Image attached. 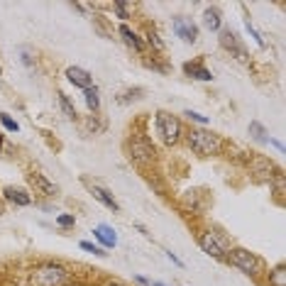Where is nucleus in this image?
Here are the masks:
<instances>
[{"mask_svg":"<svg viewBox=\"0 0 286 286\" xmlns=\"http://www.w3.org/2000/svg\"><path fill=\"white\" fill-rule=\"evenodd\" d=\"M81 249L93 252V254H98V257H105V254H108V252H103V247H98V245H93V242H81Z\"/></svg>","mask_w":286,"mask_h":286,"instance_id":"nucleus-24","label":"nucleus"},{"mask_svg":"<svg viewBox=\"0 0 286 286\" xmlns=\"http://www.w3.org/2000/svg\"><path fill=\"white\" fill-rule=\"evenodd\" d=\"M167 257H169V259H172L174 264H179V267H184V262H181V259H179V257H176V254H174V252H167Z\"/></svg>","mask_w":286,"mask_h":286,"instance_id":"nucleus-27","label":"nucleus"},{"mask_svg":"<svg viewBox=\"0 0 286 286\" xmlns=\"http://www.w3.org/2000/svg\"><path fill=\"white\" fill-rule=\"evenodd\" d=\"M174 32H176V37H181L184 42H189V44H193V42L198 39V27H196L189 18L174 20Z\"/></svg>","mask_w":286,"mask_h":286,"instance_id":"nucleus-8","label":"nucleus"},{"mask_svg":"<svg viewBox=\"0 0 286 286\" xmlns=\"http://www.w3.org/2000/svg\"><path fill=\"white\" fill-rule=\"evenodd\" d=\"M69 281H71L69 269L64 264H57V262L39 264V267H35L32 276H30L32 286H69Z\"/></svg>","mask_w":286,"mask_h":286,"instance_id":"nucleus-1","label":"nucleus"},{"mask_svg":"<svg viewBox=\"0 0 286 286\" xmlns=\"http://www.w3.org/2000/svg\"><path fill=\"white\" fill-rule=\"evenodd\" d=\"M184 71H186L189 76L198 78V81H213V74H210L201 61H186V64H184Z\"/></svg>","mask_w":286,"mask_h":286,"instance_id":"nucleus-10","label":"nucleus"},{"mask_svg":"<svg viewBox=\"0 0 286 286\" xmlns=\"http://www.w3.org/2000/svg\"><path fill=\"white\" fill-rule=\"evenodd\" d=\"M130 157L134 162H152L154 159V147L147 137H134L130 142Z\"/></svg>","mask_w":286,"mask_h":286,"instance_id":"nucleus-6","label":"nucleus"},{"mask_svg":"<svg viewBox=\"0 0 286 286\" xmlns=\"http://www.w3.org/2000/svg\"><path fill=\"white\" fill-rule=\"evenodd\" d=\"M91 193H93V198H95V201H100L103 206H108L110 210H115V213L120 210V206H117V201H115V198H113V196H110V193H108L105 189H100V186H91Z\"/></svg>","mask_w":286,"mask_h":286,"instance_id":"nucleus-14","label":"nucleus"},{"mask_svg":"<svg viewBox=\"0 0 286 286\" xmlns=\"http://www.w3.org/2000/svg\"><path fill=\"white\" fill-rule=\"evenodd\" d=\"M3 193H5V198H8L10 203H15V206H30V203H32L30 193L22 189H15V186H8Z\"/></svg>","mask_w":286,"mask_h":286,"instance_id":"nucleus-11","label":"nucleus"},{"mask_svg":"<svg viewBox=\"0 0 286 286\" xmlns=\"http://www.w3.org/2000/svg\"><path fill=\"white\" fill-rule=\"evenodd\" d=\"M57 225L59 228H74V225H76V218L69 215V213H64V215H59L57 218Z\"/></svg>","mask_w":286,"mask_h":286,"instance_id":"nucleus-22","label":"nucleus"},{"mask_svg":"<svg viewBox=\"0 0 286 286\" xmlns=\"http://www.w3.org/2000/svg\"><path fill=\"white\" fill-rule=\"evenodd\" d=\"M198 245L201 249L210 254V257H215V259H225V254H228V242H225V237L223 235H218V232H201V237H198Z\"/></svg>","mask_w":286,"mask_h":286,"instance_id":"nucleus-4","label":"nucleus"},{"mask_svg":"<svg viewBox=\"0 0 286 286\" xmlns=\"http://www.w3.org/2000/svg\"><path fill=\"white\" fill-rule=\"evenodd\" d=\"M157 134L162 137L164 145H176L179 142V134H181V122L174 115L159 110L157 113Z\"/></svg>","mask_w":286,"mask_h":286,"instance_id":"nucleus-3","label":"nucleus"},{"mask_svg":"<svg viewBox=\"0 0 286 286\" xmlns=\"http://www.w3.org/2000/svg\"><path fill=\"white\" fill-rule=\"evenodd\" d=\"M66 78H69L76 88H83V91L93 86V76H91L86 69H81V66H69V69H66Z\"/></svg>","mask_w":286,"mask_h":286,"instance_id":"nucleus-9","label":"nucleus"},{"mask_svg":"<svg viewBox=\"0 0 286 286\" xmlns=\"http://www.w3.org/2000/svg\"><path fill=\"white\" fill-rule=\"evenodd\" d=\"M59 105H61V110H64V115H66V117H71V120L76 117V110H74V105L69 103V98H66L64 93H59Z\"/></svg>","mask_w":286,"mask_h":286,"instance_id":"nucleus-20","label":"nucleus"},{"mask_svg":"<svg viewBox=\"0 0 286 286\" xmlns=\"http://www.w3.org/2000/svg\"><path fill=\"white\" fill-rule=\"evenodd\" d=\"M93 237L100 240L105 247H115V245H117V235H115V230L108 228V225H98V228L93 230Z\"/></svg>","mask_w":286,"mask_h":286,"instance_id":"nucleus-12","label":"nucleus"},{"mask_svg":"<svg viewBox=\"0 0 286 286\" xmlns=\"http://www.w3.org/2000/svg\"><path fill=\"white\" fill-rule=\"evenodd\" d=\"M249 134L257 139V142H269V137H267V130L259 125V122H249Z\"/></svg>","mask_w":286,"mask_h":286,"instance_id":"nucleus-19","label":"nucleus"},{"mask_svg":"<svg viewBox=\"0 0 286 286\" xmlns=\"http://www.w3.org/2000/svg\"><path fill=\"white\" fill-rule=\"evenodd\" d=\"M245 25H247V32H249V37L254 39V42H257V44H259V47H264V39L259 37V35H257V30H254V27H252V22H249V18L245 20Z\"/></svg>","mask_w":286,"mask_h":286,"instance_id":"nucleus-25","label":"nucleus"},{"mask_svg":"<svg viewBox=\"0 0 286 286\" xmlns=\"http://www.w3.org/2000/svg\"><path fill=\"white\" fill-rule=\"evenodd\" d=\"M120 35H122V39H125L127 47H132L134 52H142V42H139V37L134 35L127 25H120Z\"/></svg>","mask_w":286,"mask_h":286,"instance_id":"nucleus-15","label":"nucleus"},{"mask_svg":"<svg viewBox=\"0 0 286 286\" xmlns=\"http://www.w3.org/2000/svg\"><path fill=\"white\" fill-rule=\"evenodd\" d=\"M189 145L191 150L196 154H215L220 150V139H218V134L213 132H206V130H191L189 132Z\"/></svg>","mask_w":286,"mask_h":286,"instance_id":"nucleus-2","label":"nucleus"},{"mask_svg":"<svg viewBox=\"0 0 286 286\" xmlns=\"http://www.w3.org/2000/svg\"><path fill=\"white\" fill-rule=\"evenodd\" d=\"M113 10L117 13V18L120 20L130 18V5H127V3H113Z\"/></svg>","mask_w":286,"mask_h":286,"instance_id":"nucleus-21","label":"nucleus"},{"mask_svg":"<svg viewBox=\"0 0 286 286\" xmlns=\"http://www.w3.org/2000/svg\"><path fill=\"white\" fill-rule=\"evenodd\" d=\"M150 286H164L162 281H150Z\"/></svg>","mask_w":286,"mask_h":286,"instance_id":"nucleus-28","label":"nucleus"},{"mask_svg":"<svg viewBox=\"0 0 286 286\" xmlns=\"http://www.w3.org/2000/svg\"><path fill=\"white\" fill-rule=\"evenodd\" d=\"M186 115H189V120H196V122H201V125H206L208 122V117L201 113H196V110H186Z\"/></svg>","mask_w":286,"mask_h":286,"instance_id":"nucleus-26","label":"nucleus"},{"mask_svg":"<svg viewBox=\"0 0 286 286\" xmlns=\"http://www.w3.org/2000/svg\"><path fill=\"white\" fill-rule=\"evenodd\" d=\"M30 184H32L39 193H44V196H54V193H57V186H54L52 181H47L42 174H30Z\"/></svg>","mask_w":286,"mask_h":286,"instance_id":"nucleus-13","label":"nucleus"},{"mask_svg":"<svg viewBox=\"0 0 286 286\" xmlns=\"http://www.w3.org/2000/svg\"><path fill=\"white\" fill-rule=\"evenodd\" d=\"M0 122H3V125H5V130H10V132H18L20 127H18V122H15V120H13V117H10V115H0Z\"/></svg>","mask_w":286,"mask_h":286,"instance_id":"nucleus-23","label":"nucleus"},{"mask_svg":"<svg viewBox=\"0 0 286 286\" xmlns=\"http://www.w3.org/2000/svg\"><path fill=\"white\" fill-rule=\"evenodd\" d=\"M269 286H286V269H284V264H279L274 271H269Z\"/></svg>","mask_w":286,"mask_h":286,"instance_id":"nucleus-17","label":"nucleus"},{"mask_svg":"<svg viewBox=\"0 0 286 286\" xmlns=\"http://www.w3.org/2000/svg\"><path fill=\"white\" fill-rule=\"evenodd\" d=\"M108 286H122V284H108Z\"/></svg>","mask_w":286,"mask_h":286,"instance_id":"nucleus-29","label":"nucleus"},{"mask_svg":"<svg viewBox=\"0 0 286 286\" xmlns=\"http://www.w3.org/2000/svg\"><path fill=\"white\" fill-rule=\"evenodd\" d=\"M230 262L235 264V267L240 269V271H245V274H249V276H257L259 271H262V262L252 254V252H247V249H230Z\"/></svg>","mask_w":286,"mask_h":286,"instance_id":"nucleus-5","label":"nucleus"},{"mask_svg":"<svg viewBox=\"0 0 286 286\" xmlns=\"http://www.w3.org/2000/svg\"><path fill=\"white\" fill-rule=\"evenodd\" d=\"M203 25L208 27V30H220V10L218 8H208L206 13H203Z\"/></svg>","mask_w":286,"mask_h":286,"instance_id":"nucleus-16","label":"nucleus"},{"mask_svg":"<svg viewBox=\"0 0 286 286\" xmlns=\"http://www.w3.org/2000/svg\"><path fill=\"white\" fill-rule=\"evenodd\" d=\"M220 44H223L235 59L247 61V52H245V47L240 44V39H237V35H235L232 30H220Z\"/></svg>","mask_w":286,"mask_h":286,"instance_id":"nucleus-7","label":"nucleus"},{"mask_svg":"<svg viewBox=\"0 0 286 286\" xmlns=\"http://www.w3.org/2000/svg\"><path fill=\"white\" fill-rule=\"evenodd\" d=\"M86 105H88V110H98L100 108V98H98V88L91 86V88H86Z\"/></svg>","mask_w":286,"mask_h":286,"instance_id":"nucleus-18","label":"nucleus"},{"mask_svg":"<svg viewBox=\"0 0 286 286\" xmlns=\"http://www.w3.org/2000/svg\"><path fill=\"white\" fill-rule=\"evenodd\" d=\"M0 213H3V208H0Z\"/></svg>","mask_w":286,"mask_h":286,"instance_id":"nucleus-30","label":"nucleus"}]
</instances>
